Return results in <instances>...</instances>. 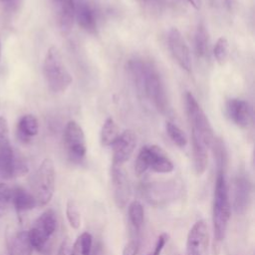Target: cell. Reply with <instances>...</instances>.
<instances>
[{
  "mask_svg": "<svg viewBox=\"0 0 255 255\" xmlns=\"http://www.w3.org/2000/svg\"><path fill=\"white\" fill-rule=\"evenodd\" d=\"M71 242L68 238L64 239L58 249V252H57V255H70V252H71Z\"/></svg>",
  "mask_w": 255,
  "mask_h": 255,
  "instance_id": "836d02e7",
  "label": "cell"
},
{
  "mask_svg": "<svg viewBox=\"0 0 255 255\" xmlns=\"http://www.w3.org/2000/svg\"><path fill=\"white\" fill-rule=\"evenodd\" d=\"M57 228L56 213L52 209L43 212L28 231L30 242L34 249L41 251Z\"/></svg>",
  "mask_w": 255,
  "mask_h": 255,
  "instance_id": "ba28073f",
  "label": "cell"
},
{
  "mask_svg": "<svg viewBox=\"0 0 255 255\" xmlns=\"http://www.w3.org/2000/svg\"><path fill=\"white\" fill-rule=\"evenodd\" d=\"M136 146V135L131 129H126L112 143L113 165L122 166L132 155Z\"/></svg>",
  "mask_w": 255,
  "mask_h": 255,
  "instance_id": "7c38bea8",
  "label": "cell"
},
{
  "mask_svg": "<svg viewBox=\"0 0 255 255\" xmlns=\"http://www.w3.org/2000/svg\"><path fill=\"white\" fill-rule=\"evenodd\" d=\"M128 221L132 226L133 232L138 234L144 219V210L142 204L138 200H133L128 205Z\"/></svg>",
  "mask_w": 255,
  "mask_h": 255,
  "instance_id": "603a6c76",
  "label": "cell"
},
{
  "mask_svg": "<svg viewBox=\"0 0 255 255\" xmlns=\"http://www.w3.org/2000/svg\"><path fill=\"white\" fill-rule=\"evenodd\" d=\"M10 141L9 127L6 118L0 117V155H6L13 151Z\"/></svg>",
  "mask_w": 255,
  "mask_h": 255,
  "instance_id": "4316f807",
  "label": "cell"
},
{
  "mask_svg": "<svg viewBox=\"0 0 255 255\" xmlns=\"http://www.w3.org/2000/svg\"><path fill=\"white\" fill-rule=\"evenodd\" d=\"M1 1H3V2H10V1H13V0H1Z\"/></svg>",
  "mask_w": 255,
  "mask_h": 255,
  "instance_id": "8d00e7d4",
  "label": "cell"
},
{
  "mask_svg": "<svg viewBox=\"0 0 255 255\" xmlns=\"http://www.w3.org/2000/svg\"><path fill=\"white\" fill-rule=\"evenodd\" d=\"M75 20L87 33L97 32L98 12L90 0H75Z\"/></svg>",
  "mask_w": 255,
  "mask_h": 255,
  "instance_id": "5bb4252c",
  "label": "cell"
},
{
  "mask_svg": "<svg viewBox=\"0 0 255 255\" xmlns=\"http://www.w3.org/2000/svg\"><path fill=\"white\" fill-rule=\"evenodd\" d=\"M194 48L198 58H205L209 51V36L205 26L200 23L195 31L194 35Z\"/></svg>",
  "mask_w": 255,
  "mask_h": 255,
  "instance_id": "7402d4cb",
  "label": "cell"
},
{
  "mask_svg": "<svg viewBox=\"0 0 255 255\" xmlns=\"http://www.w3.org/2000/svg\"><path fill=\"white\" fill-rule=\"evenodd\" d=\"M230 214L231 207L226 181V169L217 168L212 208L213 231L214 237L217 241H221L225 237Z\"/></svg>",
  "mask_w": 255,
  "mask_h": 255,
  "instance_id": "6da1fadb",
  "label": "cell"
},
{
  "mask_svg": "<svg viewBox=\"0 0 255 255\" xmlns=\"http://www.w3.org/2000/svg\"><path fill=\"white\" fill-rule=\"evenodd\" d=\"M11 204L17 212H23L33 209L37 206L36 200L31 192L27 191L21 186L12 188L11 191Z\"/></svg>",
  "mask_w": 255,
  "mask_h": 255,
  "instance_id": "ffe728a7",
  "label": "cell"
},
{
  "mask_svg": "<svg viewBox=\"0 0 255 255\" xmlns=\"http://www.w3.org/2000/svg\"><path fill=\"white\" fill-rule=\"evenodd\" d=\"M147 169L157 173H169L174 169V165L160 146L146 144L140 148L137 154L134 162V172L139 176Z\"/></svg>",
  "mask_w": 255,
  "mask_h": 255,
  "instance_id": "3957f363",
  "label": "cell"
},
{
  "mask_svg": "<svg viewBox=\"0 0 255 255\" xmlns=\"http://www.w3.org/2000/svg\"><path fill=\"white\" fill-rule=\"evenodd\" d=\"M140 3L149 12H159L164 4V0H140Z\"/></svg>",
  "mask_w": 255,
  "mask_h": 255,
  "instance_id": "1f68e13d",
  "label": "cell"
},
{
  "mask_svg": "<svg viewBox=\"0 0 255 255\" xmlns=\"http://www.w3.org/2000/svg\"><path fill=\"white\" fill-rule=\"evenodd\" d=\"M167 239H168V236L165 233L160 234L156 240V243L154 245L152 252H150L148 255H160L165 243L167 242Z\"/></svg>",
  "mask_w": 255,
  "mask_h": 255,
  "instance_id": "d6a6232c",
  "label": "cell"
},
{
  "mask_svg": "<svg viewBox=\"0 0 255 255\" xmlns=\"http://www.w3.org/2000/svg\"><path fill=\"white\" fill-rule=\"evenodd\" d=\"M140 89L160 113L167 111L168 101L165 87L158 73L149 65H147Z\"/></svg>",
  "mask_w": 255,
  "mask_h": 255,
  "instance_id": "52a82bcc",
  "label": "cell"
},
{
  "mask_svg": "<svg viewBox=\"0 0 255 255\" xmlns=\"http://www.w3.org/2000/svg\"><path fill=\"white\" fill-rule=\"evenodd\" d=\"M185 106L187 117L191 125V130L199 133L208 147H211V144L215 138L212 127L196 99L189 92H187L185 95Z\"/></svg>",
  "mask_w": 255,
  "mask_h": 255,
  "instance_id": "8992f818",
  "label": "cell"
},
{
  "mask_svg": "<svg viewBox=\"0 0 255 255\" xmlns=\"http://www.w3.org/2000/svg\"><path fill=\"white\" fill-rule=\"evenodd\" d=\"M64 140L69 158L75 162H82L87 153V143L84 130L76 121H69L64 130Z\"/></svg>",
  "mask_w": 255,
  "mask_h": 255,
  "instance_id": "9c48e42d",
  "label": "cell"
},
{
  "mask_svg": "<svg viewBox=\"0 0 255 255\" xmlns=\"http://www.w3.org/2000/svg\"><path fill=\"white\" fill-rule=\"evenodd\" d=\"M12 188L6 183L0 181V217L4 216L11 205Z\"/></svg>",
  "mask_w": 255,
  "mask_h": 255,
  "instance_id": "f546056e",
  "label": "cell"
},
{
  "mask_svg": "<svg viewBox=\"0 0 255 255\" xmlns=\"http://www.w3.org/2000/svg\"><path fill=\"white\" fill-rule=\"evenodd\" d=\"M58 25L63 34H69L75 21V0H51Z\"/></svg>",
  "mask_w": 255,
  "mask_h": 255,
  "instance_id": "e0dca14e",
  "label": "cell"
},
{
  "mask_svg": "<svg viewBox=\"0 0 255 255\" xmlns=\"http://www.w3.org/2000/svg\"><path fill=\"white\" fill-rule=\"evenodd\" d=\"M140 248V239L138 234L134 233L132 237L125 246L123 250V255H137Z\"/></svg>",
  "mask_w": 255,
  "mask_h": 255,
  "instance_id": "4dcf8cb0",
  "label": "cell"
},
{
  "mask_svg": "<svg viewBox=\"0 0 255 255\" xmlns=\"http://www.w3.org/2000/svg\"><path fill=\"white\" fill-rule=\"evenodd\" d=\"M33 249L28 231H21L12 238L8 255H32Z\"/></svg>",
  "mask_w": 255,
  "mask_h": 255,
  "instance_id": "44dd1931",
  "label": "cell"
},
{
  "mask_svg": "<svg viewBox=\"0 0 255 255\" xmlns=\"http://www.w3.org/2000/svg\"><path fill=\"white\" fill-rule=\"evenodd\" d=\"M93 237L89 232H83L78 236L71 247L70 255H91Z\"/></svg>",
  "mask_w": 255,
  "mask_h": 255,
  "instance_id": "d4e9b609",
  "label": "cell"
},
{
  "mask_svg": "<svg viewBox=\"0 0 255 255\" xmlns=\"http://www.w3.org/2000/svg\"><path fill=\"white\" fill-rule=\"evenodd\" d=\"M66 215L70 225L74 229H78L81 225V215L78 206L73 199H69L66 205Z\"/></svg>",
  "mask_w": 255,
  "mask_h": 255,
  "instance_id": "f1b7e54d",
  "label": "cell"
},
{
  "mask_svg": "<svg viewBox=\"0 0 255 255\" xmlns=\"http://www.w3.org/2000/svg\"><path fill=\"white\" fill-rule=\"evenodd\" d=\"M191 141L193 168L197 175H201L206 170L208 164V145L200 134L194 130H191Z\"/></svg>",
  "mask_w": 255,
  "mask_h": 255,
  "instance_id": "ac0fdd59",
  "label": "cell"
},
{
  "mask_svg": "<svg viewBox=\"0 0 255 255\" xmlns=\"http://www.w3.org/2000/svg\"><path fill=\"white\" fill-rule=\"evenodd\" d=\"M0 59H1V39H0Z\"/></svg>",
  "mask_w": 255,
  "mask_h": 255,
  "instance_id": "d590c367",
  "label": "cell"
},
{
  "mask_svg": "<svg viewBox=\"0 0 255 255\" xmlns=\"http://www.w3.org/2000/svg\"><path fill=\"white\" fill-rule=\"evenodd\" d=\"M208 228L203 220L196 221L190 228L186 239V255H207Z\"/></svg>",
  "mask_w": 255,
  "mask_h": 255,
  "instance_id": "8fae6325",
  "label": "cell"
},
{
  "mask_svg": "<svg viewBox=\"0 0 255 255\" xmlns=\"http://www.w3.org/2000/svg\"><path fill=\"white\" fill-rule=\"evenodd\" d=\"M43 74L46 83L53 93H64L73 82L71 73L65 65L57 47L51 46L44 58Z\"/></svg>",
  "mask_w": 255,
  "mask_h": 255,
  "instance_id": "7a4b0ae2",
  "label": "cell"
},
{
  "mask_svg": "<svg viewBox=\"0 0 255 255\" xmlns=\"http://www.w3.org/2000/svg\"><path fill=\"white\" fill-rule=\"evenodd\" d=\"M39 131V123L35 116L31 114L24 115L17 124V135L23 142L30 141Z\"/></svg>",
  "mask_w": 255,
  "mask_h": 255,
  "instance_id": "d6986e66",
  "label": "cell"
},
{
  "mask_svg": "<svg viewBox=\"0 0 255 255\" xmlns=\"http://www.w3.org/2000/svg\"><path fill=\"white\" fill-rule=\"evenodd\" d=\"M225 112L230 121L239 128H246L251 121L249 104L240 99H229L225 104Z\"/></svg>",
  "mask_w": 255,
  "mask_h": 255,
  "instance_id": "2e32d148",
  "label": "cell"
},
{
  "mask_svg": "<svg viewBox=\"0 0 255 255\" xmlns=\"http://www.w3.org/2000/svg\"><path fill=\"white\" fill-rule=\"evenodd\" d=\"M252 183L245 173H239L234 179L233 207L237 214H244L251 201Z\"/></svg>",
  "mask_w": 255,
  "mask_h": 255,
  "instance_id": "4fadbf2b",
  "label": "cell"
},
{
  "mask_svg": "<svg viewBox=\"0 0 255 255\" xmlns=\"http://www.w3.org/2000/svg\"><path fill=\"white\" fill-rule=\"evenodd\" d=\"M167 45L172 57L179 65V67L187 73H190L192 70L190 51L180 31L177 28H171L169 30L167 36Z\"/></svg>",
  "mask_w": 255,
  "mask_h": 255,
  "instance_id": "30bf717a",
  "label": "cell"
},
{
  "mask_svg": "<svg viewBox=\"0 0 255 255\" xmlns=\"http://www.w3.org/2000/svg\"><path fill=\"white\" fill-rule=\"evenodd\" d=\"M165 131L170 140L179 147H184L187 144V137L183 130L174 123L167 121L165 123Z\"/></svg>",
  "mask_w": 255,
  "mask_h": 255,
  "instance_id": "484cf974",
  "label": "cell"
},
{
  "mask_svg": "<svg viewBox=\"0 0 255 255\" xmlns=\"http://www.w3.org/2000/svg\"><path fill=\"white\" fill-rule=\"evenodd\" d=\"M195 10H199L201 8L202 1L201 0H186Z\"/></svg>",
  "mask_w": 255,
  "mask_h": 255,
  "instance_id": "e575fe53",
  "label": "cell"
},
{
  "mask_svg": "<svg viewBox=\"0 0 255 255\" xmlns=\"http://www.w3.org/2000/svg\"><path fill=\"white\" fill-rule=\"evenodd\" d=\"M182 192L181 182L173 179L167 181L145 182L141 186V194L145 200L154 205L162 206L177 199Z\"/></svg>",
  "mask_w": 255,
  "mask_h": 255,
  "instance_id": "5b68a950",
  "label": "cell"
},
{
  "mask_svg": "<svg viewBox=\"0 0 255 255\" xmlns=\"http://www.w3.org/2000/svg\"><path fill=\"white\" fill-rule=\"evenodd\" d=\"M114 200L118 207L123 208L127 205L130 197V186L126 172L122 166L113 165L111 170Z\"/></svg>",
  "mask_w": 255,
  "mask_h": 255,
  "instance_id": "9a60e30c",
  "label": "cell"
},
{
  "mask_svg": "<svg viewBox=\"0 0 255 255\" xmlns=\"http://www.w3.org/2000/svg\"><path fill=\"white\" fill-rule=\"evenodd\" d=\"M229 43L228 40L221 36L220 38L217 39L214 48H213V55L218 63V65L223 66L226 64L228 58H229Z\"/></svg>",
  "mask_w": 255,
  "mask_h": 255,
  "instance_id": "83f0119b",
  "label": "cell"
},
{
  "mask_svg": "<svg viewBox=\"0 0 255 255\" xmlns=\"http://www.w3.org/2000/svg\"><path fill=\"white\" fill-rule=\"evenodd\" d=\"M56 172L54 163L50 158H45L34 173L31 181V193L37 206L46 205L52 198L55 190Z\"/></svg>",
  "mask_w": 255,
  "mask_h": 255,
  "instance_id": "277c9868",
  "label": "cell"
},
{
  "mask_svg": "<svg viewBox=\"0 0 255 255\" xmlns=\"http://www.w3.org/2000/svg\"><path fill=\"white\" fill-rule=\"evenodd\" d=\"M120 135V128L113 118H107L101 129V142L103 145H112Z\"/></svg>",
  "mask_w": 255,
  "mask_h": 255,
  "instance_id": "cb8c5ba5",
  "label": "cell"
}]
</instances>
